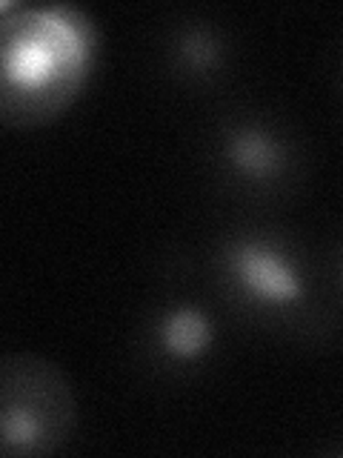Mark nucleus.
Segmentation results:
<instances>
[{"label":"nucleus","instance_id":"f257e3e1","mask_svg":"<svg viewBox=\"0 0 343 458\" xmlns=\"http://www.w3.org/2000/svg\"><path fill=\"white\" fill-rule=\"evenodd\" d=\"M92 55V40L78 14L69 9H49L40 14V23L21 38L6 40L4 78L6 89L38 92L57 83L69 64L83 69ZM75 72V69H69Z\"/></svg>","mask_w":343,"mask_h":458},{"label":"nucleus","instance_id":"f03ea898","mask_svg":"<svg viewBox=\"0 0 343 458\" xmlns=\"http://www.w3.org/2000/svg\"><path fill=\"white\" fill-rule=\"evenodd\" d=\"M232 281L257 307L289 310L306 298V278L283 250L266 238H235L226 247Z\"/></svg>","mask_w":343,"mask_h":458},{"label":"nucleus","instance_id":"7ed1b4c3","mask_svg":"<svg viewBox=\"0 0 343 458\" xmlns=\"http://www.w3.org/2000/svg\"><path fill=\"white\" fill-rule=\"evenodd\" d=\"M223 157L235 175L247 181L275 178L286 164L283 143L261 123H238L223 140Z\"/></svg>","mask_w":343,"mask_h":458},{"label":"nucleus","instance_id":"20e7f679","mask_svg":"<svg viewBox=\"0 0 343 458\" xmlns=\"http://www.w3.org/2000/svg\"><path fill=\"white\" fill-rule=\"evenodd\" d=\"M157 344L172 361H197L214 344V324L197 304H175L157 324Z\"/></svg>","mask_w":343,"mask_h":458},{"label":"nucleus","instance_id":"39448f33","mask_svg":"<svg viewBox=\"0 0 343 458\" xmlns=\"http://www.w3.org/2000/svg\"><path fill=\"white\" fill-rule=\"evenodd\" d=\"M180 55L192 69L204 72L218 61V43H214V38L204 32V29H192V32H186L180 40Z\"/></svg>","mask_w":343,"mask_h":458}]
</instances>
